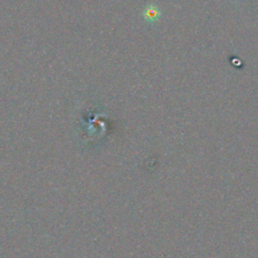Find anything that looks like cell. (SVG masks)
<instances>
[{"mask_svg":"<svg viewBox=\"0 0 258 258\" xmlns=\"http://www.w3.org/2000/svg\"><path fill=\"white\" fill-rule=\"evenodd\" d=\"M142 17L143 18L149 22V23H153L155 22L159 17H160V11L158 9V7H156L154 4L148 5L142 12Z\"/></svg>","mask_w":258,"mask_h":258,"instance_id":"obj_1","label":"cell"}]
</instances>
